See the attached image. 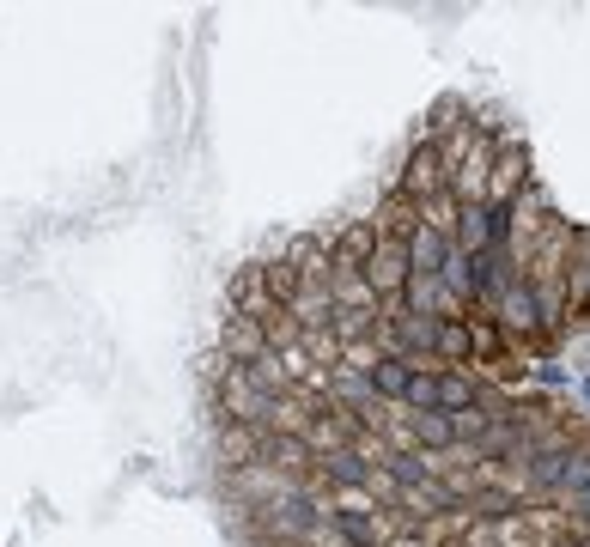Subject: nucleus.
<instances>
[{"label":"nucleus","mask_w":590,"mask_h":547,"mask_svg":"<svg viewBox=\"0 0 590 547\" xmlns=\"http://www.w3.org/2000/svg\"><path fill=\"white\" fill-rule=\"evenodd\" d=\"M323 523H329V535L347 541V547H378V541H384V517L365 511V505H335Z\"/></svg>","instance_id":"obj_2"},{"label":"nucleus","mask_w":590,"mask_h":547,"mask_svg":"<svg viewBox=\"0 0 590 547\" xmlns=\"http://www.w3.org/2000/svg\"><path fill=\"white\" fill-rule=\"evenodd\" d=\"M323 481H335V487H372L378 468L365 462V456H353V450H329L323 456Z\"/></svg>","instance_id":"obj_3"},{"label":"nucleus","mask_w":590,"mask_h":547,"mask_svg":"<svg viewBox=\"0 0 590 547\" xmlns=\"http://www.w3.org/2000/svg\"><path fill=\"white\" fill-rule=\"evenodd\" d=\"M402 408L414 414H481V383L445 365H414L408 389H402Z\"/></svg>","instance_id":"obj_1"},{"label":"nucleus","mask_w":590,"mask_h":547,"mask_svg":"<svg viewBox=\"0 0 590 547\" xmlns=\"http://www.w3.org/2000/svg\"><path fill=\"white\" fill-rule=\"evenodd\" d=\"M578 396H584V402H590V377H578Z\"/></svg>","instance_id":"obj_4"}]
</instances>
